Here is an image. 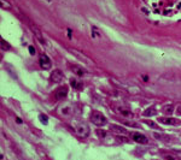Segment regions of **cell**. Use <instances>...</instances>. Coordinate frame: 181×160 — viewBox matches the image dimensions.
<instances>
[{
  "mask_svg": "<svg viewBox=\"0 0 181 160\" xmlns=\"http://www.w3.org/2000/svg\"><path fill=\"white\" fill-rule=\"evenodd\" d=\"M90 122L97 126H104L106 124V117L101 112L93 111L92 113H90Z\"/></svg>",
  "mask_w": 181,
  "mask_h": 160,
  "instance_id": "1",
  "label": "cell"
},
{
  "mask_svg": "<svg viewBox=\"0 0 181 160\" xmlns=\"http://www.w3.org/2000/svg\"><path fill=\"white\" fill-rule=\"evenodd\" d=\"M131 137L135 141V142H138V143H140V144H146L147 142H149V139L145 136V135H143V134H140V132H131Z\"/></svg>",
  "mask_w": 181,
  "mask_h": 160,
  "instance_id": "2",
  "label": "cell"
},
{
  "mask_svg": "<svg viewBox=\"0 0 181 160\" xmlns=\"http://www.w3.org/2000/svg\"><path fill=\"white\" fill-rule=\"evenodd\" d=\"M68 95V87L67 86H62L59 88L56 89V93H55V96L57 100H63L65 99Z\"/></svg>",
  "mask_w": 181,
  "mask_h": 160,
  "instance_id": "3",
  "label": "cell"
},
{
  "mask_svg": "<svg viewBox=\"0 0 181 160\" xmlns=\"http://www.w3.org/2000/svg\"><path fill=\"white\" fill-rule=\"evenodd\" d=\"M75 129H76V132H77V134H79L80 136H82V137H87V136L89 135V128H88V125L85 124V123H80Z\"/></svg>",
  "mask_w": 181,
  "mask_h": 160,
  "instance_id": "4",
  "label": "cell"
},
{
  "mask_svg": "<svg viewBox=\"0 0 181 160\" xmlns=\"http://www.w3.org/2000/svg\"><path fill=\"white\" fill-rule=\"evenodd\" d=\"M40 66L44 70H50L52 68V63H51V59L46 56V54H40Z\"/></svg>",
  "mask_w": 181,
  "mask_h": 160,
  "instance_id": "5",
  "label": "cell"
},
{
  "mask_svg": "<svg viewBox=\"0 0 181 160\" xmlns=\"http://www.w3.org/2000/svg\"><path fill=\"white\" fill-rule=\"evenodd\" d=\"M29 25H30V29L33 30V33H34V35L36 36V39L40 41L41 44H45V39H44V36H42V34H41V30L37 28V26L35 25V24H32V22H29Z\"/></svg>",
  "mask_w": 181,
  "mask_h": 160,
  "instance_id": "6",
  "label": "cell"
},
{
  "mask_svg": "<svg viewBox=\"0 0 181 160\" xmlns=\"http://www.w3.org/2000/svg\"><path fill=\"white\" fill-rule=\"evenodd\" d=\"M64 78V75L60 70H53L52 74H51V79H52V82H56V83H59L63 81Z\"/></svg>",
  "mask_w": 181,
  "mask_h": 160,
  "instance_id": "7",
  "label": "cell"
},
{
  "mask_svg": "<svg viewBox=\"0 0 181 160\" xmlns=\"http://www.w3.org/2000/svg\"><path fill=\"white\" fill-rule=\"evenodd\" d=\"M159 122L163 124H169V125H177L181 123L179 119H174V118H159Z\"/></svg>",
  "mask_w": 181,
  "mask_h": 160,
  "instance_id": "8",
  "label": "cell"
},
{
  "mask_svg": "<svg viewBox=\"0 0 181 160\" xmlns=\"http://www.w3.org/2000/svg\"><path fill=\"white\" fill-rule=\"evenodd\" d=\"M70 68H71L73 72L75 75H77V76H83L86 74V70L82 68V66H80V65H71Z\"/></svg>",
  "mask_w": 181,
  "mask_h": 160,
  "instance_id": "9",
  "label": "cell"
},
{
  "mask_svg": "<svg viewBox=\"0 0 181 160\" xmlns=\"http://www.w3.org/2000/svg\"><path fill=\"white\" fill-rule=\"evenodd\" d=\"M70 84H71V87H73V88L77 89V90L82 89V83H81V82H79V81H77V79H75V78H71V79H70Z\"/></svg>",
  "mask_w": 181,
  "mask_h": 160,
  "instance_id": "10",
  "label": "cell"
},
{
  "mask_svg": "<svg viewBox=\"0 0 181 160\" xmlns=\"http://www.w3.org/2000/svg\"><path fill=\"white\" fill-rule=\"evenodd\" d=\"M157 114V111L154 110V107H150V109H147V110H145L144 111V116L145 117H152V116H156Z\"/></svg>",
  "mask_w": 181,
  "mask_h": 160,
  "instance_id": "11",
  "label": "cell"
},
{
  "mask_svg": "<svg viewBox=\"0 0 181 160\" xmlns=\"http://www.w3.org/2000/svg\"><path fill=\"white\" fill-rule=\"evenodd\" d=\"M110 129L111 130H113V131H117V132H122V134H126L127 132V130L126 129H123L122 126H120V125H111L110 126Z\"/></svg>",
  "mask_w": 181,
  "mask_h": 160,
  "instance_id": "12",
  "label": "cell"
},
{
  "mask_svg": "<svg viewBox=\"0 0 181 160\" xmlns=\"http://www.w3.org/2000/svg\"><path fill=\"white\" fill-rule=\"evenodd\" d=\"M173 105H169V106H165V107L163 109V112L164 113H167V114H170L172 112H173Z\"/></svg>",
  "mask_w": 181,
  "mask_h": 160,
  "instance_id": "13",
  "label": "cell"
},
{
  "mask_svg": "<svg viewBox=\"0 0 181 160\" xmlns=\"http://www.w3.org/2000/svg\"><path fill=\"white\" fill-rule=\"evenodd\" d=\"M1 49H3V51H7V49H10V45L5 41V40H1Z\"/></svg>",
  "mask_w": 181,
  "mask_h": 160,
  "instance_id": "14",
  "label": "cell"
},
{
  "mask_svg": "<svg viewBox=\"0 0 181 160\" xmlns=\"http://www.w3.org/2000/svg\"><path fill=\"white\" fill-rule=\"evenodd\" d=\"M39 118H40V121H41V123H44V124H47L48 123V121H47V116L46 114H40L39 116Z\"/></svg>",
  "mask_w": 181,
  "mask_h": 160,
  "instance_id": "15",
  "label": "cell"
},
{
  "mask_svg": "<svg viewBox=\"0 0 181 160\" xmlns=\"http://www.w3.org/2000/svg\"><path fill=\"white\" fill-rule=\"evenodd\" d=\"M145 123L149 125V126H151V128H153V129H158V125L156 124V123H153V122H151V121H145Z\"/></svg>",
  "mask_w": 181,
  "mask_h": 160,
  "instance_id": "16",
  "label": "cell"
},
{
  "mask_svg": "<svg viewBox=\"0 0 181 160\" xmlns=\"http://www.w3.org/2000/svg\"><path fill=\"white\" fill-rule=\"evenodd\" d=\"M124 124L128 125V126H133V128H138V126H139V125H138L136 123H134V122H126Z\"/></svg>",
  "mask_w": 181,
  "mask_h": 160,
  "instance_id": "17",
  "label": "cell"
},
{
  "mask_svg": "<svg viewBox=\"0 0 181 160\" xmlns=\"http://www.w3.org/2000/svg\"><path fill=\"white\" fill-rule=\"evenodd\" d=\"M97 135H98L99 137H104V136L106 135V132H105V131H100V130H97Z\"/></svg>",
  "mask_w": 181,
  "mask_h": 160,
  "instance_id": "18",
  "label": "cell"
},
{
  "mask_svg": "<svg viewBox=\"0 0 181 160\" xmlns=\"http://www.w3.org/2000/svg\"><path fill=\"white\" fill-rule=\"evenodd\" d=\"M29 53L30 54H35V48L33 46H29Z\"/></svg>",
  "mask_w": 181,
  "mask_h": 160,
  "instance_id": "19",
  "label": "cell"
},
{
  "mask_svg": "<svg viewBox=\"0 0 181 160\" xmlns=\"http://www.w3.org/2000/svg\"><path fill=\"white\" fill-rule=\"evenodd\" d=\"M164 158H165V160H176V159H174V156H172V155H165Z\"/></svg>",
  "mask_w": 181,
  "mask_h": 160,
  "instance_id": "20",
  "label": "cell"
},
{
  "mask_svg": "<svg viewBox=\"0 0 181 160\" xmlns=\"http://www.w3.org/2000/svg\"><path fill=\"white\" fill-rule=\"evenodd\" d=\"M121 113H122V114H124V116H132L129 111H121Z\"/></svg>",
  "mask_w": 181,
  "mask_h": 160,
  "instance_id": "21",
  "label": "cell"
},
{
  "mask_svg": "<svg viewBox=\"0 0 181 160\" xmlns=\"http://www.w3.org/2000/svg\"><path fill=\"white\" fill-rule=\"evenodd\" d=\"M68 36H69V39H71V30L70 29H68Z\"/></svg>",
  "mask_w": 181,
  "mask_h": 160,
  "instance_id": "22",
  "label": "cell"
},
{
  "mask_svg": "<svg viewBox=\"0 0 181 160\" xmlns=\"http://www.w3.org/2000/svg\"><path fill=\"white\" fill-rule=\"evenodd\" d=\"M177 113H179V114H181V109H180V110H177Z\"/></svg>",
  "mask_w": 181,
  "mask_h": 160,
  "instance_id": "23",
  "label": "cell"
},
{
  "mask_svg": "<svg viewBox=\"0 0 181 160\" xmlns=\"http://www.w3.org/2000/svg\"><path fill=\"white\" fill-rule=\"evenodd\" d=\"M47 1H50V0H47Z\"/></svg>",
  "mask_w": 181,
  "mask_h": 160,
  "instance_id": "24",
  "label": "cell"
}]
</instances>
